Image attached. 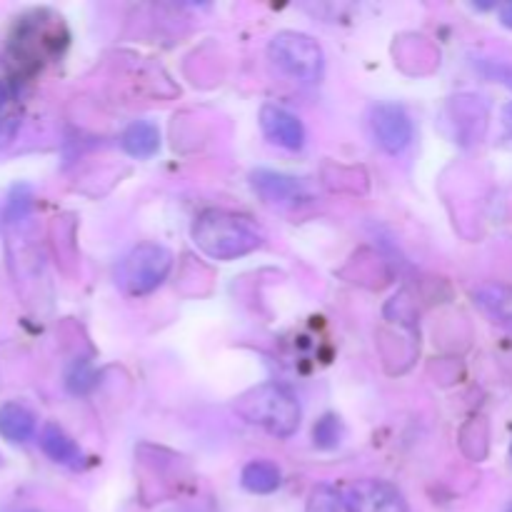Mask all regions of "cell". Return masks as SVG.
<instances>
[{
    "label": "cell",
    "mask_w": 512,
    "mask_h": 512,
    "mask_svg": "<svg viewBox=\"0 0 512 512\" xmlns=\"http://www.w3.org/2000/svg\"><path fill=\"white\" fill-rule=\"evenodd\" d=\"M505 128H508L510 133H512V105H508V108H505Z\"/></svg>",
    "instance_id": "20"
},
{
    "label": "cell",
    "mask_w": 512,
    "mask_h": 512,
    "mask_svg": "<svg viewBox=\"0 0 512 512\" xmlns=\"http://www.w3.org/2000/svg\"><path fill=\"white\" fill-rule=\"evenodd\" d=\"M508 512H512V508H510V510H508Z\"/></svg>",
    "instance_id": "22"
},
{
    "label": "cell",
    "mask_w": 512,
    "mask_h": 512,
    "mask_svg": "<svg viewBox=\"0 0 512 512\" xmlns=\"http://www.w3.org/2000/svg\"><path fill=\"white\" fill-rule=\"evenodd\" d=\"M10 100H13L10 98V88L3 83V80H0V113H8Z\"/></svg>",
    "instance_id": "17"
},
{
    "label": "cell",
    "mask_w": 512,
    "mask_h": 512,
    "mask_svg": "<svg viewBox=\"0 0 512 512\" xmlns=\"http://www.w3.org/2000/svg\"><path fill=\"white\" fill-rule=\"evenodd\" d=\"M260 128L273 143L283 145L288 150H300L305 145V128L300 118L290 110L278 105H263L260 110Z\"/></svg>",
    "instance_id": "7"
},
{
    "label": "cell",
    "mask_w": 512,
    "mask_h": 512,
    "mask_svg": "<svg viewBox=\"0 0 512 512\" xmlns=\"http://www.w3.org/2000/svg\"><path fill=\"white\" fill-rule=\"evenodd\" d=\"M475 305L488 315L493 323L512 330V285L485 283L473 293Z\"/></svg>",
    "instance_id": "9"
},
{
    "label": "cell",
    "mask_w": 512,
    "mask_h": 512,
    "mask_svg": "<svg viewBox=\"0 0 512 512\" xmlns=\"http://www.w3.org/2000/svg\"><path fill=\"white\" fill-rule=\"evenodd\" d=\"M500 20H503V25H508V28H512V3L503 5V10H500Z\"/></svg>",
    "instance_id": "18"
},
{
    "label": "cell",
    "mask_w": 512,
    "mask_h": 512,
    "mask_svg": "<svg viewBox=\"0 0 512 512\" xmlns=\"http://www.w3.org/2000/svg\"><path fill=\"white\" fill-rule=\"evenodd\" d=\"M15 512H38V510H15Z\"/></svg>",
    "instance_id": "21"
},
{
    "label": "cell",
    "mask_w": 512,
    "mask_h": 512,
    "mask_svg": "<svg viewBox=\"0 0 512 512\" xmlns=\"http://www.w3.org/2000/svg\"><path fill=\"white\" fill-rule=\"evenodd\" d=\"M173 268V255L163 245L143 243L130 250L115 270V283L130 298H140L163 285Z\"/></svg>",
    "instance_id": "3"
},
{
    "label": "cell",
    "mask_w": 512,
    "mask_h": 512,
    "mask_svg": "<svg viewBox=\"0 0 512 512\" xmlns=\"http://www.w3.org/2000/svg\"><path fill=\"white\" fill-rule=\"evenodd\" d=\"M263 230L230 210H205L193 225V243L213 260H238L263 245Z\"/></svg>",
    "instance_id": "1"
},
{
    "label": "cell",
    "mask_w": 512,
    "mask_h": 512,
    "mask_svg": "<svg viewBox=\"0 0 512 512\" xmlns=\"http://www.w3.org/2000/svg\"><path fill=\"white\" fill-rule=\"evenodd\" d=\"M370 123H373L375 140L380 143V148L388 150L390 155H398L413 143V120L405 113L400 105H375L373 115H370Z\"/></svg>",
    "instance_id": "5"
},
{
    "label": "cell",
    "mask_w": 512,
    "mask_h": 512,
    "mask_svg": "<svg viewBox=\"0 0 512 512\" xmlns=\"http://www.w3.org/2000/svg\"><path fill=\"white\" fill-rule=\"evenodd\" d=\"M235 413L275 438H290L300 428V405L283 385L263 383L248 390L235 403Z\"/></svg>",
    "instance_id": "2"
},
{
    "label": "cell",
    "mask_w": 512,
    "mask_h": 512,
    "mask_svg": "<svg viewBox=\"0 0 512 512\" xmlns=\"http://www.w3.org/2000/svg\"><path fill=\"white\" fill-rule=\"evenodd\" d=\"M18 125H20L18 115L0 113V148H5V145L15 138V133H18Z\"/></svg>",
    "instance_id": "16"
},
{
    "label": "cell",
    "mask_w": 512,
    "mask_h": 512,
    "mask_svg": "<svg viewBox=\"0 0 512 512\" xmlns=\"http://www.w3.org/2000/svg\"><path fill=\"white\" fill-rule=\"evenodd\" d=\"M305 512H353L348 505V498L333 485H318L310 493L308 508Z\"/></svg>",
    "instance_id": "14"
},
{
    "label": "cell",
    "mask_w": 512,
    "mask_h": 512,
    "mask_svg": "<svg viewBox=\"0 0 512 512\" xmlns=\"http://www.w3.org/2000/svg\"><path fill=\"white\" fill-rule=\"evenodd\" d=\"M253 188L268 205H295L300 198H305V188L298 178L273 173V170L253 173Z\"/></svg>",
    "instance_id": "8"
},
{
    "label": "cell",
    "mask_w": 512,
    "mask_h": 512,
    "mask_svg": "<svg viewBox=\"0 0 512 512\" xmlns=\"http://www.w3.org/2000/svg\"><path fill=\"white\" fill-rule=\"evenodd\" d=\"M0 435L8 443H28L35 435V415L20 403H5L0 408Z\"/></svg>",
    "instance_id": "12"
},
{
    "label": "cell",
    "mask_w": 512,
    "mask_h": 512,
    "mask_svg": "<svg viewBox=\"0 0 512 512\" xmlns=\"http://www.w3.org/2000/svg\"><path fill=\"white\" fill-rule=\"evenodd\" d=\"M40 448H43V453L53 463L65 465V468H80L83 465V453H80L78 443L55 423H48L43 428V433H40Z\"/></svg>",
    "instance_id": "10"
},
{
    "label": "cell",
    "mask_w": 512,
    "mask_h": 512,
    "mask_svg": "<svg viewBox=\"0 0 512 512\" xmlns=\"http://www.w3.org/2000/svg\"><path fill=\"white\" fill-rule=\"evenodd\" d=\"M500 80H503L505 85H510V88H512V65H510V68L500 70Z\"/></svg>",
    "instance_id": "19"
},
{
    "label": "cell",
    "mask_w": 512,
    "mask_h": 512,
    "mask_svg": "<svg viewBox=\"0 0 512 512\" xmlns=\"http://www.w3.org/2000/svg\"><path fill=\"white\" fill-rule=\"evenodd\" d=\"M120 145H123L125 153L130 158H153L160 150V130L158 125L150 123V120H135L125 128L123 138H120Z\"/></svg>",
    "instance_id": "11"
},
{
    "label": "cell",
    "mask_w": 512,
    "mask_h": 512,
    "mask_svg": "<svg viewBox=\"0 0 512 512\" xmlns=\"http://www.w3.org/2000/svg\"><path fill=\"white\" fill-rule=\"evenodd\" d=\"M240 483L248 493L255 495H270L280 488L283 483V473L275 463H268V460H253L243 468V475H240Z\"/></svg>",
    "instance_id": "13"
},
{
    "label": "cell",
    "mask_w": 512,
    "mask_h": 512,
    "mask_svg": "<svg viewBox=\"0 0 512 512\" xmlns=\"http://www.w3.org/2000/svg\"><path fill=\"white\" fill-rule=\"evenodd\" d=\"M343 438V425H340L338 415H323L313 430V440L320 450H333L340 445Z\"/></svg>",
    "instance_id": "15"
},
{
    "label": "cell",
    "mask_w": 512,
    "mask_h": 512,
    "mask_svg": "<svg viewBox=\"0 0 512 512\" xmlns=\"http://www.w3.org/2000/svg\"><path fill=\"white\" fill-rule=\"evenodd\" d=\"M268 55L283 73L300 83H318L325 68L323 48L310 35L283 30L268 45Z\"/></svg>",
    "instance_id": "4"
},
{
    "label": "cell",
    "mask_w": 512,
    "mask_h": 512,
    "mask_svg": "<svg viewBox=\"0 0 512 512\" xmlns=\"http://www.w3.org/2000/svg\"><path fill=\"white\" fill-rule=\"evenodd\" d=\"M353 512H410L403 493L383 480H360L345 493Z\"/></svg>",
    "instance_id": "6"
}]
</instances>
